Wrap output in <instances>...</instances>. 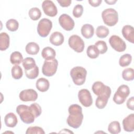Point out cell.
<instances>
[{"label":"cell","instance_id":"cell-1","mask_svg":"<svg viewBox=\"0 0 134 134\" xmlns=\"http://www.w3.org/2000/svg\"><path fill=\"white\" fill-rule=\"evenodd\" d=\"M87 71L82 66H75L70 71V75L74 83L76 85H83L86 80Z\"/></svg>","mask_w":134,"mask_h":134},{"label":"cell","instance_id":"cell-2","mask_svg":"<svg viewBox=\"0 0 134 134\" xmlns=\"http://www.w3.org/2000/svg\"><path fill=\"white\" fill-rule=\"evenodd\" d=\"M16 111L23 122L29 124L35 121L36 118L31 111L29 106L25 105H19L16 107Z\"/></svg>","mask_w":134,"mask_h":134},{"label":"cell","instance_id":"cell-3","mask_svg":"<svg viewBox=\"0 0 134 134\" xmlns=\"http://www.w3.org/2000/svg\"><path fill=\"white\" fill-rule=\"evenodd\" d=\"M69 115L66 119V122L68 125L75 129L79 128L81 125L83 119L82 110H71L69 111Z\"/></svg>","mask_w":134,"mask_h":134},{"label":"cell","instance_id":"cell-4","mask_svg":"<svg viewBox=\"0 0 134 134\" xmlns=\"http://www.w3.org/2000/svg\"><path fill=\"white\" fill-rule=\"evenodd\" d=\"M102 17L105 24L110 27L115 26L118 21L117 12L111 8L104 10L102 13Z\"/></svg>","mask_w":134,"mask_h":134},{"label":"cell","instance_id":"cell-5","mask_svg":"<svg viewBox=\"0 0 134 134\" xmlns=\"http://www.w3.org/2000/svg\"><path fill=\"white\" fill-rule=\"evenodd\" d=\"M129 94V87L126 85H121L115 92L113 97V100L117 104H123Z\"/></svg>","mask_w":134,"mask_h":134},{"label":"cell","instance_id":"cell-6","mask_svg":"<svg viewBox=\"0 0 134 134\" xmlns=\"http://www.w3.org/2000/svg\"><path fill=\"white\" fill-rule=\"evenodd\" d=\"M52 27V21L48 18L41 19L37 26V32L41 37H46L49 34Z\"/></svg>","mask_w":134,"mask_h":134},{"label":"cell","instance_id":"cell-7","mask_svg":"<svg viewBox=\"0 0 134 134\" xmlns=\"http://www.w3.org/2000/svg\"><path fill=\"white\" fill-rule=\"evenodd\" d=\"M58 65V60L54 59L51 60H45L42 67V72L47 76H52L57 72Z\"/></svg>","mask_w":134,"mask_h":134},{"label":"cell","instance_id":"cell-8","mask_svg":"<svg viewBox=\"0 0 134 134\" xmlns=\"http://www.w3.org/2000/svg\"><path fill=\"white\" fill-rule=\"evenodd\" d=\"M68 43L70 48L78 53L83 52L84 49V42L78 35H73L70 37Z\"/></svg>","mask_w":134,"mask_h":134},{"label":"cell","instance_id":"cell-9","mask_svg":"<svg viewBox=\"0 0 134 134\" xmlns=\"http://www.w3.org/2000/svg\"><path fill=\"white\" fill-rule=\"evenodd\" d=\"M109 42L111 48L117 52H123L126 49L125 42L117 35L111 36L109 38Z\"/></svg>","mask_w":134,"mask_h":134},{"label":"cell","instance_id":"cell-10","mask_svg":"<svg viewBox=\"0 0 134 134\" xmlns=\"http://www.w3.org/2000/svg\"><path fill=\"white\" fill-rule=\"evenodd\" d=\"M92 90L93 93L97 96L106 94L110 96L111 95V91L110 87L104 85V83L100 81L94 82L92 85Z\"/></svg>","mask_w":134,"mask_h":134},{"label":"cell","instance_id":"cell-11","mask_svg":"<svg viewBox=\"0 0 134 134\" xmlns=\"http://www.w3.org/2000/svg\"><path fill=\"white\" fill-rule=\"evenodd\" d=\"M78 98L81 104L86 107H90L92 105L93 99L90 91L87 89H82L78 93Z\"/></svg>","mask_w":134,"mask_h":134},{"label":"cell","instance_id":"cell-12","mask_svg":"<svg viewBox=\"0 0 134 134\" xmlns=\"http://www.w3.org/2000/svg\"><path fill=\"white\" fill-rule=\"evenodd\" d=\"M60 25L63 29L66 31L72 30L75 25L73 19L68 14H63L59 18Z\"/></svg>","mask_w":134,"mask_h":134},{"label":"cell","instance_id":"cell-13","mask_svg":"<svg viewBox=\"0 0 134 134\" xmlns=\"http://www.w3.org/2000/svg\"><path fill=\"white\" fill-rule=\"evenodd\" d=\"M19 97L23 102H34L38 98V94L33 89H26L20 92Z\"/></svg>","mask_w":134,"mask_h":134},{"label":"cell","instance_id":"cell-14","mask_svg":"<svg viewBox=\"0 0 134 134\" xmlns=\"http://www.w3.org/2000/svg\"><path fill=\"white\" fill-rule=\"evenodd\" d=\"M42 8L44 14L50 17H54L58 13V9L54 3L50 0H45L42 3Z\"/></svg>","mask_w":134,"mask_h":134},{"label":"cell","instance_id":"cell-15","mask_svg":"<svg viewBox=\"0 0 134 134\" xmlns=\"http://www.w3.org/2000/svg\"><path fill=\"white\" fill-rule=\"evenodd\" d=\"M122 34L124 37L129 42L134 43V29L130 25H125L122 28Z\"/></svg>","mask_w":134,"mask_h":134},{"label":"cell","instance_id":"cell-16","mask_svg":"<svg viewBox=\"0 0 134 134\" xmlns=\"http://www.w3.org/2000/svg\"><path fill=\"white\" fill-rule=\"evenodd\" d=\"M124 129L127 132H132L134 130V114H131L122 120Z\"/></svg>","mask_w":134,"mask_h":134},{"label":"cell","instance_id":"cell-17","mask_svg":"<svg viewBox=\"0 0 134 134\" xmlns=\"http://www.w3.org/2000/svg\"><path fill=\"white\" fill-rule=\"evenodd\" d=\"M64 38L62 33L59 31L53 32L49 38V41L51 43L55 46H59L61 45L64 42Z\"/></svg>","mask_w":134,"mask_h":134},{"label":"cell","instance_id":"cell-18","mask_svg":"<svg viewBox=\"0 0 134 134\" xmlns=\"http://www.w3.org/2000/svg\"><path fill=\"white\" fill-rule=\"evenodd\" d=\"M56 52L55 50L51 47H46L44 48L41 52V56L47 61H49L55 59Z\"/></svg>","mask_w":134,"mask_h":134},{"label":"cell","instance_id":"cell-19","mask_svg":"<svg viewBox=\"0 0 134 134\" xmlns=\"http://www.w3.org/2000/svg\"><path fill=\"white\" fill-rule=\"evenodd\" d=\"M81 34L86 39H90L94 35V28L91 24H84L81 28Z\"/></svg>","mask_w":134,"mask_h":134},{"label":"cell","instance_id":"cell-20","mask_svg":"<svg viewBox=\"0 0 134 134\" xmlns=\"http://www.w3.org/2000/svg\"><path fill=\"white\" fill-rule=\"evenodd\" d=\"M4 121L6 126L8 127H15L17 122V118L13 113H9L6 115L4 118Z\"/></svg>","mask_w":134,"mask_h":134},{"label":"cell","instance_id":"cell-21","mask_svg":"<svg viewBox=\"0 0 134 134\" xmlns=\"http://www.w3.org/2000/svg\"><path fill=\"white\" fill-rule=\"evenodd\" d=\"M36 88L41 92H44L48 90L50 86L49 81L44 78L41 77L38 79L36 83Z\"/></svg>","mask_w":134,"mask_h":134},{"label":"cell","instance_id":"cell-22","mask_svg":"<svg viewBox=\"0 0 134 134\" xmlns=\"http://www.w3.org/2000/svg\"><path fill=\"white\" fill-rule=\"evenodd\" d=\"M9 36L4 32L0 34V50L1 51L6 50L9 46Z\"/></svg>","mask_w":134,"mask_h":134},{"label":"cell","instance_id":"cell-23","mask_svg":"<svg viewBox=\"0 0 134 134\" xmlns=\"http://www.w3.org/2000/svg\"><path fill=\"white\" fill-rule=\"evenodd\" d=\"M110 96L106 94H103L98 96L95 101L96 106L99 109L104 108L107 105L108 98Z\"/></svg>","mask_w":134,"mask_h":134},{"label":"cell","instance_id":"cell-24","mask_svg":"<svg viewBox=\"0 0 134 134\" xmlns=\"http://www.w3.org/2000/svg\"><path fill=\"white\" fill-rule=\"evenodd\" d=\"M25 49L28 54L31 55H36L39 52L40 48L37 43L31 42L27 44Z\"/></svg>","mask_w":134,"mask_h":134},{"label":"cell","instance_id":"cell-25","mask_svg":"<svg viewBox=\"0 0 134 134\" xmlns=\"http://www.w3.org/2000/svg\"><path fill=\"white\" fill-rule=\"evenodd\" d=\"M23 61V57L19 51H14L10 57V61L12 64L18 65Z\"/></svg>","mask_w":134,"mask_h":134},{"label":"cell","instance_id":"cell-26","mask_svg":"<svg viewBox=\"0 0 134 134\" xmlns=\"http://www.w3.org/2000/svg\"><path fill=\"white\" fill-rule=\"evenodd\" d=\"M108 130L112 134L119 133L121 131L119 122L117 121H113L111 122L108 126Z\"/></svg>","mask_w":134,"mask_h":134},{"label":"cell","instance_id":"cell-27","mask_svg":"<svg viewBox=\"0 0 134 134\" xmlns=\"http://www.w3.org/2000/svg\"><path fill=\"white\" fill-rule=\"evenodd\" d=\"M23 65L25 70H29L36 65L35 60L31 57H27L23 61Z\"/></svg>","mask_w":134,"mask_h":134},{"label":"cell","instance_id":"cell-28","mask_svg":"<svg viewBox=\"0 0 134 134\" xmlns=\"http://www.w3.org/2000/svg\"><path fill=\"white\" fill-rule=\"evenodd\" d=\"M86 53L89 58L91 59H95L98 57L99 52L95 45H90L87 47Z\"/></svg>","mask_w":134,"mask_h":134},{"label":"cell","instance_id":"cell-29","mask_svg":"<svg viewBox=\"0 0 134 134\" xmlns=\"http://www.w3.org/2000/svg\"><path fill=\"white\" fill-rule=\"evenodd\" d=\"M122 77L127 81H132L134 79V70L132 68H128L124 69L122 72Z\"/></svg>","mask_w":134,"mask_h":134},{"label":"cell","instance_id":"cell-30","mask_svg":"<svg viewBox=\"0 0 134 134\" xmlns=\"http://www.w3.org/2000/svg\"><path fill=\"white\" fill-rule=\"evenodd\" d=\"M12 77L16 79H20L23 75V71L22 68L18 65H15L13 66L11 70Z\"/></svg>","mask_w":134,"mask_h":134},{"label":"cell","instance_id":"cell-31","mask_svg":"<svg viewBox=\"0 0 134 134\" xmlns=\"http://www.w3.org/2000/svg\"><path fill=\"white\" fill-rule=\"evenodd\" d=\"M109 32L108 28L104 26H99L97 27L96 30V36L100 38H104L106 37Z\"/></svg>","mask_w":134,"mask_h":134},{"label":"cell","instance_id":"cell-32","mask_svg":"<svg viewBox=\"0 0 134 134\" xmlns=\"http://www.w3.org/2000/svg\"><path fill=\"white\" fill-rule=\"evenodd\" d=\"M132 60V57L130 54L126 53L121 55L119 60V64L122 67L129 65Z\"/></svg>","mask_w":134,"mask_h":134},{"label":"cell","instance_id":"cell-33","mask_svg":"<svg viewBox=\"0 0 134 134\" xmlns=\"http://www.w3.org/2000/svg\"><path fill=\"white\" fill-rule=\"evenodd\" d=\"M28 15L32 20H37L40 18L41 12L38 7H32L29 10Z\"/></svg>","mask_w":134,"mask_h":134},{"label":"cell","instance_id":"cell-34","mask_svg":"<svg viewBox=\"0 0 134 134\" xmlns=\"http://www.w3.org/2000/svg\"><path fill=\"white\" fill-rule=\"evenodd\" d=\"M6 26L7 29H8L9 31H15L18 28L19 23L16 19H10L7 21Z\"/></svg>","mask_w":134,"mask_h":134},{"label":"cell","instance_id":"cell-35","mask_svg":"<svg viewBox=\"0 0 134 134\" xmlns=\"http://www.w3.org/2000/svg\"><path fill=\"white\" fill-rule=\"evenodd\" d=\"M26 76L29 79H36L39 74V68L37 65H36L33 69L29 70H25Z\"/></svg>","mask_w":134,"mask_h":134},{"label":"cell","instance_id":"cell-36","mask_svg":"<svg viewBox=\"0 0 134 134\" xmlns=\"http://www.w3.org/2000/svg\"><path fill=\"white\" fill-rule=\"evenodd\" d=\"M29 108H30L31 111H32V114L35 116V118H37L41 115V112H42L41 108L40 106L38 103H34L31 104L30 105Z\"/></svg>","mask_w":134,"mask_h":134},{"label":"cell","instance_id":"cell-37","mask_svg":"<svg viewBox=\"0 0 134 134\" xmlns=\"http://www.w3.org/2000/svg\"><path fill=\"white\" fill-rule=\"evenodd\" d=\"M94 45L96 47L100 54L105 53L107 51V46L104 41L98 40L95 42Z\"/></svg>","mask_w":134,"mask_h":134},{"label":"cell","instance_id":"cell-38","mask_svg":"<svg viewBox=\"0 0 134 134\" xmlns=\"http://www.w3.org/2000/svg\"><path fill=\"white\" fill-rule=\"evenodd\" d=\"M26 134H34V133L44 134L45 132L42 128L38 126H34V127H28L26 131Z\"/></svg>","mask_w":134,"mask_h":134},{"label":"cell","instance_id":"cell-39","mask_svg":"<svg viewBox=\"0 0 134 134\" xmlns=\"http://www.w3.org/2000/svg\"><path fill=\"white\" fill-rule=\"evenodd\" d=\"M83 13V7L82 5L77 4L74 7L73 10V15L76 18L80 17Z\"/></svg>","mask_w":134,"mask_h":134},{"label":"cell","instance_id":"cell-40","mask_svg":"<svg viewBox=\"0 0 134 134\" xmlns=\"http://www.w3.org/2000/svg\"><path fill=\"white\" fill-rule=\"evenodd\" d=\"M57 2L62 7H68L71 4V0H57Z\"/></svg>","mask_w":134,"mask_h":134},{"label":"cell","instance_id":"cell-41","mask_svg":"<svg viewBox=\"0 0 134 134\" xmlns=\"http://www.w3.org/2000/svg\"><path fill=\"white\" fill-rule=\"evenodd\" d=\"M127 107L129 109L133 110V105H134V98L133 97H131L129 98L126 103Z\"/></svg>","mask_w":134,"mask_h":134},{"label":"cell","instance_id":"cell-42","mask_svg":"<svg viewBox=\"0 0 134 134\" xmlns=\"http://www.w3.org/2000/svg\"><path fill=\"white\" fill-rule=\"evenodd\" d=\"M102 2V0H89L88 3L93 7H97L99 6Z\"/></svg>","mask_w":134,"mask_h":134},{"label":"cell","instance_id":"cell-43","mask_svg":"<svg viewBox=\"0 0 134 134\" xmlns=\"http://www.w3.org/2000/svg\"><path fill=\"white\" fill-rule=\"evenodd\" d=\"M105 2L109 5H113V4H114L117 2V1L116 0H109V1H105Z\"/></svg>","mask_w":134,"mask_h":134}]
</instances>
